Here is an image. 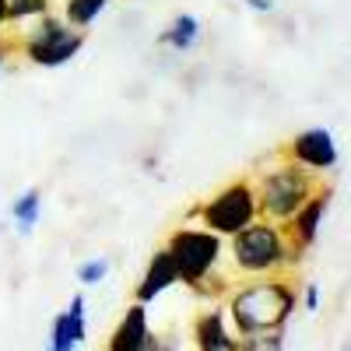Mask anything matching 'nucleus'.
I'll list each match as a JSON object with an SVG mask.
<instances>
[{
  "label": "nucleus",
  "instance_id": "f257e3e1",
  "mask_svg": "<svg viewBox=\"0 0 351 351\" xmlns=\"http://www.w3.org/2000/svg\"><path fill=\"white\" fill-rule=\"evenodd\" d=\"M225 309H228L232 327H236L239 337L271 334V330H281L288 324V316L295 313V288L278 278L250 281L239 291H232Z\"/></svg>",
  "mask_w": 351,
  "mask_h": 351
},
{
  "label": "nucleus",
  "instance_id": "f03ea898",
  "mask_svg": "<svg viewBox=\"0 0 351 351\" xmlns=\"http://www.w3.org/2000/svg\"><path fill=\"white\" fill-rule=\"evenodd\" d=\"M228 260L246 278H271L291 267V263H299L302 253L288 243L285 228L278 221L256 218L253 225H246L243 232H236L228 239Z\"/></svg>",
  "mask_w": 351,
  "mask_h": 351
},
{
  "label": "nucleus",
  "instance_id": "7ed1b4c3",
  "mask_svg": "<svg viewBox=\"0 0 351 351\" xmlns=\"http://www.w3.org/2000/svg\"><path fill=\"white\" fill-rule=\"evenodd\" d=\"M253 190H256V204H260V218L285 225L319 190V176L281 155L274 165L256 169Z\"/></svg>",
  "mask_w": 351,
  "mask_h": 351
},
{
  "label": "nucleus",
  "instance_id": "20e7f679",
  "mask_svg": "<svg viewBox=\"0 0 351 351\" xmlns=\"http://www.w3.org/2000/svg\"><path fill=\"white\" fill-rule=\"evenodd\" d=\"M165 250L172 253L180 281L190 285L193 291H200V295L211 291V281H221L218 263L225 256V239L215 236V232H208L204 225H180L165 239Z\"/></svg>",
  "mask_w": 351,
  "mask_h": 351
},
{
  "label": "nucleus",
  "instance_id": "39448f33",
  "mask_svg": "<svg viewBox=\"0 0 351 351\" xmlns=\"http://www.w3.org/2000/svg\"><path fill=\"white\" fill-rule=\"evenodd\" d=\"M190 218H197L208 232L221 239H232L236 232H243L246 225H253L260 218V204H256V190L253 180H232L228 186H221L218 193H211L204 204L190 211Z\"/></svg>",
  "mask_w": 351,
  "mask_h": 351
},
{
  "label": "nucleus",
  "instance_id": "423d86ee",
  "mask_svg": "<svg viewBox=\"0 0 351 351\" xmlns=\"http://www.w3.org/2000/svg\"><path fill=\"white\" fill-rule=\"evenodd\" d=\"M88 32L81 28H71L60 14H43L32 21V28L25 32L21 39V56L25 60H32L36 67H64L71 64L74 56L81 53Z\"/></svg>",
  "mask_w": 351,
  "mask_h": 351
},
{
  "label": "nucleus",
  "instance_id": "0eeeda50",
  "mask_svg": "<svg viewBox=\"0 0 351 351\" xmlns=\"http://www.w3.org/2000/svg\"><path fill=\"white\" fill-rule=\"evenodd\" d=\"M285 158L291 162H299L302 169L316 172V176H324L337 165V144H334V134L327 127H309L302 134H295L288 141V148H285Z\"/></svg>",
  "mask_w": 351,
  "mask_h": 351
},
{
  "label": "nucleus",
  "instance_id": "6e6552de",
  "mask_svg": "<svg viewBox=\"0 0 351 351\" xmlns=\"http://www.w3.org/2000/svg\"><path fill=\"white\" fill-rule=\"evenodd\" d=\"M330 197H334V190L327 186V183H319V190L302 204V208L291 215L281 228H285V236H288V243L295 246L299 253H306L313 243H316V236H319V225H324V218H327V208H330Z\"/></svg>",
  "mask_w": 351,
  "mask_h": 351
},
{
  "label": "nucleus",
  "instance_id": "1a4fd4ad",
  "mask_svg": "<svg viewBox=\"0 0 351 351\" xmlns=\"http://www.w3.org/2000/svg\"><path fill=\"white\" fill-rule=\"evenodd\" d=\"M176 281H180V274H176V263H172V253L162 246V250H155L152 253V260H148V267H144V274H141V281H137V291H134V302H141V306H148V302H155L165 288H172Z\"/></svg>",
  "mask_w": 351,
  "mask_h": 351
},
{
  "label": "nucleus",
  "instance_id": "9d476101",
  "mask_svg": "<svg viewBox=\"0 0 351 351\" xmlns=\"http://www.w3.org/2000/svg\"><path fill=\"white\" fill-rule=\"evenodd\" d=\"M148 337H152V319H148V309H144L141 302H134V306L123 313L120 324H116V330L109 334L106 351H144Z\"/></svg>",
  "mask_w": 351,
  "mask_h": 351
},
{
  "label": "nucleus",
  "instance_id": "9b49d317",
  "mask_svg": "<svg viewBox=\"0 0 351 351\" xmlns=\"http://www.w3.org/2000/svg\"><path fill=\"white\" fill-rule=\"evenodd\" d=\"M193 344L197 351H236L239 337L228 334L225 309H208L193 319Z\"/></svg>",
  "mask_w": 351,
  "mask_h": 351
},
{
  "label": "nucleus",
  "instance_id": "f8f14e48",
  "mask_svg": "<svg viewBox=\"0 0 351 351\" xmlns=\"http://www.w3.org/2000/svg\"><path fill=\"white\" fill-rule=\"evenodd\" d=\"M39 215H43V193L36 186H28L25 193L14 197L11 204V221L14 228L21 232V236H32V228L39 225Z\"/></svg>",
  "mask_w": 351,
  "mask_h": 351
},
{
  "label": "nucleus",
  "instance_id": "ddd939ff",
  "mask_svg": "<svg viewBox=\"0 0 351 351\" xmlns=\"http://www.w3.org/2000/svg\"><path fill=\"white\" fill-rule=\"evenodd\" d=\"M158 43H162V46H172V49H180V53L193 49V46L200 43V21H197L193 14H176L172 25L158 36Z\"/></svg>",
  "mask_w": 351,
  "mask_h": 351
},
{
  "label": "nucleus",
  "instance_id": "4468645a",
  "mask_svg": "<svg viewBox=\"0 0 351 351\" xmlns=\"http://www.w3.org/2000/svg\"><path fill=\"white\" fill-rule=\"evenodd\" d=\"M109 0H64V21L71 28H81V32H88L92 28V21L106 11Z\"/></svg>",
  "mask_w": 351,
  "mask_h": 351
},
{
  "label": "nucleus",
  "instance_id": "2eb2a0df",
  "mask_svg": "<svg viewBox=\"0 0 351 351\" xmlns=\"http://www.w3.org/2000/svg\"><path fill=\"white\" fill-rule=\"evenodd\" d=\"M53 0H8V25H21V21H36L43 14H49Z\"/></svg>",
  "mask_w": 351,
  "mask_h": 351
},
{
  "label": "nucleus",
  "instance_id": "dca6fc26",
  "mask_svg": "<svg viewBox=\"0 0 351 351\" xmlns=\"http://www.w3.org/2000/svg\"><path fill=\"white\" fill-rule=\"evenodd\" d=\"M74 337H71V324H67V313H56L53 316V327H49V351H74Z\"/></svg>",
  "mask_w": 351,
  "mask_h": 351
},
{
  "label": "nucleus",
  "instance_id": "f3484780",
  "mask_svg": "<svg viewBox=\"0 0 351 351\" xmlns=\"http://www.w3.org/2000/svg\"><path fill=\"white\" fill-rule=\"evenodd\" d=\"M285 337L281 330H271V334H250V337H239L236 351H281Z\"/></svg>",
  "mask_w": 351,
  "mask_h": 351
},
{
  "label": "nucleus",
  "instance_id": "a211bd4d",
  "mask_svg": "<svg viewBox=\"0 0 351 351\" xmlns=\"http://www.w3.org/2000/svg\"><path fill=\"white\" fill-rule=\"evenodd\" d=\"M109 267H112V263L106 260V256H92V260H84L81 263V267H77V281L88 288V285H99L106 274H109Z\"/></svg>",
  "mask_w": 351,
  "mask_h": 351
},
{
  "label": "nucleus",
  "instance_id": "6ab92c4d",
  "mask_svg": "<svg viewBox=\"0 0 351 351\" xmlns=\"http://www.w3.org/2000/svg\"><path fill=\"white\" fill-rule=\"evenodd\" d=\"M144 351H183V341H180V334H152Z\"/></svg>",
  "mask_w": 351,
  "mask_h": 351
},
{
  "label": "nucleus",
  "instance_id": "aec40b11",
  "mask_svg": "<svg viewBox=\"0 0 351 351\" xmlns=\"http://www.w3.org/2000/svg\"><path fill=\"white\" fill-rule=\"evenodd\" d=\"M302 306H306V313H316V309H319V285H316V281H309V285H306Z\"/></svg>",
  "mask_w": 351,
  "mask_h": 351
},
{
  "label": "nucleus",
  "instance_id": "412c9836",
  "mask_svg": "<svg viewBox=\"0 0 351 351\" xmlns=\"http://www.w3.org/2000/svg\"><path fill=\"white\" fill-rule=\"evenodd\" d=\"M243 4H246L250 11H260V14H267V11H274V0H243Z\"/></svg>",
  "mask_w": 351,
  "mask_h": 351
},
{
  "label": "nucleus",
  "instance_id": "4be33fe9",
  "mask_svg": "<svg viewBox=\"0 0 351 351\" xmlns=\"http://www.w3.org/2000/svg\"><path fill=\"white\" fill-rule=\"evenodd\" d=\"M8 28V0H0V32Z\"/></svg>",
  "mask_w": 351,
  "mask_h": 351
},
{
  "label": "nucleus",
  "instance_id": "5701e85b",
  "mask_svg": "<svg viewBox=\"0 0 351 351\" xmlns=\"http://www.w3.org/2000/svg\"><path fill=\"white\" fill-rule=\"evenodd\" d=\"M8 53H11V46H8L4 39H0V64H4V60H8Z\"/></svg>",
  "mask_w": 351,
  "mask_h": 351
},
{
  "label": "nucleus",
  "instance_id": "b1692460",
  "mask_svg": "<svg viewBox=\"0 0 351 351\" xmlns=\"http://www.w3.org/2000/svg\"><path fill=\"white\" fill-rule=\"evenodd\" d=\"M344 351H351V348H344Z\"/></svg>",
  "mask_w": 351,
  "mask_h": 351
},
{
  "label": "nucleus",
  "instance_id": "393cba45",
  "mask_svg": "<svg viewBox=\"0 0 351 351\" xmlns=\"http://www.w3.org/2000/svg\"><path fill=\"white\" fill-rule=\"evenodd\" d=\"M46 351H49V348H46Z\"/></svg>",
  "mask_w": 351,
  "mask_h": 351
}]
</instances>
